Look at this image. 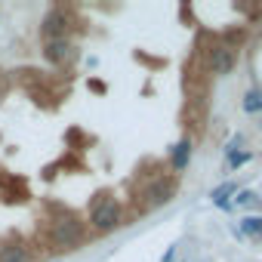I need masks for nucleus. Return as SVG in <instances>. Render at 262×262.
<instances>
[{
	"label": "nucleus",
	"instance_id": "nucleus-10",
	"mask_svg": "<svg viewBox=\"0 0 262 262\" xmlns=\"http://www.w3.org/2000/svg\"><path fill=\"white\" fill-rule=\"evenodd\" d=\"M244 111L247 114H259L262 111V90H250L244 96Z\"/></svg>",
	"mask_w": 262,
	"mask_h": 262
},
{
	"label": "nucleus",
	"instance_id": "nucleus-8",
	"mask_svg": "<svg viewBox=\"0 0 262 262\" xmlns=\"http://www.w3.org/2000/svg\"><path fill=\"white\" fill-rule=\"evenodd\" d=\"M241 231L250 241H262V216H244L241 219Z\"/></svg>",
	"mask_w": 262,
	"mask_h": 262
},
{
	"label": "nucleus",
	"instance_id": "nucleus-5",
	"mask_svg": "<svg viewBox=\"0 0 262 262\" xmlns=\"http://www.w3.org/2000/svg\"><path fill=\"white\" fill-rule=\"evenodd\" d=\"M43 56H47L53 65H62V62H68V59L74 56V47L68 43V37H65V40H47Z\"/></svg>",
	"mask_w": 262,
	"mask_h": 262
},
{
	"label": "nucleus",
	"instance_id": "nucleus-13",
	"mask_svg": "<svg viewBox=\"0 0 262 262\" xmlns=\"http://www.w3.org/2000/svg\"><path fill=\"white\" fill-rule=\"evenodd\" d=\"M234 204H237V207H262V201H259V194H253V191H237V198H234Z\"/></svg>",
	"mask_w": 262,
	"mask_h": 262
},
{
	"label": "nucleus",
	"instance_id": "nucleus-7",
	"mask_svg": "<svg viewBox=\"0 0 262 262\" xmlns=\"http://www.w3.org/2000/svg\"><path fill=\"white\" fill-rule=\"evenodd\" d=\"M188 161H191V142L182 139L179 145H173V151H170V164H173L176 173H182V170L188 167Z\"/></svg>",
	"mask_w": 262,
	"mask_h": 262
},
{
	"label": "nucleus",
	"instance_id": "nucleus-9",
	"mask_svg": "<svg viewBox=\"0 0 262 262\" xmlns=\"http://www.w3.org/2000/svg\"><path fill=\"white\" fill-rule=\"evenodd\" d=\"M225 161H228L231 170H237V167H244V164L253 161V151H234V145H228L225 148Z\"/></svg>",
	"mask_w": 262,
	"mask_h": 262
},
{
	"label": "nucleus",
	"instance_id": "nucleus-6",
	"mask_svg": "<svg viewBox=\"0 0 262 262\" xmlns=\"http://www.w3.org/2000/svg\"><path fill=\"white\" fill-rule=\"evenodd\" d=\"M176 194V185L170 182V179H164V182H155L151 188H148V204H151V210H158V207H164V204H170V198Z\"/></svg>",
	"mask_w": 262,
	"mask_h": 262
},
{
	"label": "nucleus",
	"instance_id": "nucleus-11",
	"mask_svg": "<svg viewBox=\"0 0 262 262\" xmlns=\"http://www.w3.org/2000/svg\"><path fill=\"white\" fill-rule=\"evenodd\" d=\"M0 262H28L25 247H4L0 250Z\"/></svg>",
	"mask_w": 262,
	"mask_h": 262
},
{
	"label": "nucleus",
	"instance_id": "nucleus-1",
	"mask_svg": "<svg viewBox=\"0 0 262 262\" xmlns=\"http://www.w3.org/2000/svg\"><path fill=\"white\" fill-rule=\"evenodd\" d=\"M90 222H93L99 231H114V228L120 225V204H117L114 198H102V201L93 207Z\"/></svg>",
	"mask_w": 262,
	"mask_h": 262
},
{
	"label": "nucleus",
	"instance_id": "nucleus-14",
	"mask_svg": "<svg viewBox=\"0 0 262 262\" xmlns=\"http://www.w3.org/2000/svg\"><path fill=\"white\" fill-rule=\"evenodd\" d=\"M259 129H262V126H259Z\"/></svg>",
	"mask_w": 262,
	"mask_h": 262
},
{
	"label": "nucleus",
	"instance_id": "nucleus-4",
	"mask_svg": "<svg viewBox=\"0 0 262 262\" xmlns=\"http://www.w3.org/2000/svg\"><path fill=\"white\" fill-rule=\"evenodd\" d=\"M234 59H237V53L228 50L225 43H222V47H213V50H210V71H213V74H228V71L234 68Z\"/></svg>",
	"mask_w": 262,
	"mask_h": 262
},
{
	"label": "nucleus",
	"instance_id": "nucleus-2",
	"mask_svg": "<svg viewBox=\"0 0 262 262\" xmlns=\"http://www.w3.org/2000/svg\"><path fill=\"white\" fill-rule=\"evenodd\" d=\"M50 237H53L56 247H62V250H74V247L83 241V228H80L77 219H59V222H53Z\"/></svg>",
	"mask_w": 262,
	"mask_h": 262
},
{
	"label": "nucleus",
	"instance_id": "nucleus-12",
	"mask_svg": "<svg viewBox=\"0 0 262 262\" xmlns=\"http://www.w3.org/2000/svg\"><path fill=\"white\" fill-rule=\"evenodd\" d=\"M234 191H237V185H234V182H222L219 188H213V194H210V198H213V204H225Z\"/></svg>",
	"mask_w": 262,
	"mask_h": 262
},
{
	"label": "nucleus",
	"instance_id": "nucleus-3",
	"mask_svg": "<svg viewBox=\"0 0 262 262\" xmlns=\"http://www.w3.org/2000/svg\"><path fill=\"white\" fill-rule=\"evenodd\" d=\"M71 22H68V13L65 10H50L47 19H43V37L47 40H65Z\"/></svg>",
	"mask_w": 262,
	"mask_h": 262
}]
</instances>
